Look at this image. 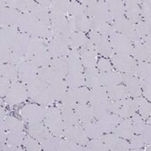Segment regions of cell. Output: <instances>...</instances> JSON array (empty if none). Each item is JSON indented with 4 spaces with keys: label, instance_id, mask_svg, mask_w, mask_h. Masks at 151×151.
Wrapping results in <instances>:
<instances>
[{
    "label": "cell",
    "instance_id": "1",
    "mask_svg": "<svg viewBox=\"0 0 151 151\" xmlns=\"http://www.w3.org/2000/svg\"><path fill=\"white\" fill-rule=\"evenodd\" d=\"M18 27L21 32L29 36L45 40L53 38L51 26L40 20L33 13H22Z\"/></svg>",
    "mask_w": 151,
    "mask_h": 151
},
{
    "label": "cell",
    "instance_id": "2",
    "mask_svg": "<svg viewBox=\"0 0 151 151\" xmlns=\"http://www.w3.org/2000/svg\"><path fill=\"white\" fill-rule=\"evenodd\" d=\"M29 98L40 106H47L53 103L49 93L48 85L41 81L39 78L27 83Z\"/></svg>",
    "mask_w": 151,
    "mask_h": 151
},
{
    "label": "cell",
    "instance_id": "3",
    "mask_svg": "<svg viewBox=\"0 0 151 151\" xmlns=\"http://www.w3.org/2000/svg\"><path fill=\"white\" fill-rule=\"evenodd\" d=\"M45 124L48 127L49 131L54 136L61 137L63 136L65 124L62 117L61 110L56 107H49L47 110Z\"/></svg>",
    "mask_w": 151,
    "mask_h": 151
},
{
    "label": "cell",
    "instance_id": "4",
    "mask_svg": "<svg viewBox=\"0 0 151 151\" xmlns=\"http://www.w3.org/2000/svg\"><path fill=\"white\" fill-rule=\"evenodd\" d=\"M111 58L112 64L116 70L125 74L136 75L138 63L137 60H135L132 55L114 53Z\"/></svg>",
    "mask_w": 151,
    "mask_h": 151
},
{
    "label": "cell",
    "instance_id": "5",
    "mask_svg": "<svg viewBox=\"0 0 151 151\" xmlns=\"http://www.w3.org/2000/svg\"><path fill=\"white\" fill-rule=\"evenodd\" d=\"M47 110V108L44 106L29 104L22 107L21 110V115L24 122L29 124H39L45 119Z\"/></svg>",
    "mask_w": 151,
    "mask_h": 151
},
{
    "label": "cell",
    "instance_id": "6",
    "mask_svg": "<svg viewBox=\"0 0 151 151\" xmlns=\"http://www.w3.org/2000/svg\"><path fill=\"white\" fill-rule=\"evenodd\" d=\"M110 112L123 118H130L136 113V108L132 99L110 101Z\"/></svg>",
    "mask_w": 151,
    "mask_h": 151
},
{
    "label": "cell",
    "instance_id": "7",
    "mask_svg": "<svg viewBox=\"0 0 151 151\" xmlns=\"http://www.w3.org/2000/svg\"><path fill=\"white\" fill-rule=\"evenodd\" d=\"M109 41L114 53L132 55L133 45L132 40L127 37L118 32H114L109 37Z\"/></svg>",
    "mask_w": 151,
    "mask_h": 151
},
{
    "label": "cell",
    "instance_id": "8",
    "mask_svg": "<svg viewBox=\"0 0 151 151\" xmlns=\"http://www.w3.org/2000/svg\"><path fill=\"white\" fill-rule=\"evenodd\" d=\"M81 64L86 68L96 67L98 63V50L91 40H88L79 50Z\"/></svg>",
    "mask_w": 151,
    "mask_h": 151
},
{
    "label": "cell",
    "instance_id": "9",
    "mask_svg": "<svg viewBox=\"0 0 151 151\" xmlns=\"http://www.w3.org/2000/svg\"><path fill=\"white\" fill-rule=\"evenodd\" d=\"M5 98L6 102L9 105H16L25 101L29 98L27 86L19 82L13 83Z\"/></svg>",
    "mask_w": 151,
    "mask_h": 151
},
{
    "label": "cell",
    "instance_id": "10",
    "mask_svg": "<svg viewBox=\"0 0 151 151\" xmlns=\"http://www.w3.org/2000/svg\"><path fill=\"white\" fill-rule=\"evenodd\" d=\"M18 77L23 82H29L38 78L39 67L32 61L22 60L18 65Z\"/></svg>",
    "mask_w": 151,
    "mask_h": 151
},
{
    "label": "cell",
    "instance_id": "11",
    "mask_svg": "<svg viewBox=\"0 0 151 151\" xmlns=\"http://www.w3.org/2000/svg\"><path fill=\"white\" fill-rule=\"evenodd\" d=\"M151 24L150 22L144 20L139 21L138 23L134 24V32L132 39L133 43H147L150 44L151 40Z\"/></svg>",
    "mask_w": 151,
    "mask_h": 151
},
{
    "label": "cell",
    "instance_id": "12",
    "mask_svg": "<svg viewBox=\"0 0 151 151\" xmlns=\"http://www.w3.org/2000/svg\"><path fill=\"white\" fill-rule=\"evenodd\" d=\"M63 136L80 145V146H85L87 144V142L88 141V138L86 136L83 127L81 124H76V125H67L65 126L64 132H63Z\"/></svg>",
    "mask_w": 151,
    "mask_h": 151
},
{
    "label": "cell",
    "instance_id": "13",
    "mask_svg": "<svg viewBox=\"0 0 151 151\" xmlns=\"http://www.w3.org/2000/svg\"><path fill=\"white\" fill-rule=\"evenodd\" d=\"M102 140L107 150H114V151H124L130 150L131 145L126 139L120 138L114 133H106L101 137Z\"/></svg>",
    "mask_w": 151,
    "mask_h": 151
},
{
    "label": "cell",
    "instance_id": "14",
    "mask_svg": "<svg viewBox=\"0 0 151 151\" xmlns=\"http://www.w3.org/2000/svg\"><path fill=\"white\" fill-rule=\"evenodd\" d=\"M89 39L91 42L96 47L98 52L101 53L103 55L106 57H111L114 53L111 47L109 39L104 35H101L97 32H91L89 33Z\"/></svg>",
    "mask_w": 151,
    "mask_h": 151
},
{
    "label": "cell",
    "instance_id": "15",
    "mask_svg": "<svg viewBox=\"0 0 151 151\" xmlns=\"http://www.w3.org/2000/svg\"><path fill=\"white\" fill-rule=\"evenodd\" d=\"M29 39H31V36L26 33H23V32L18 33L14 39L13 43L11 45L12 53L18 58H21L23 60L28 50Z\"/></svg>",
    "mask_w": 151,
    "mask_h": 151
},
{
    "label": "cell",
    "instance_id": "16",
    "mask_svg": "<svg viewBox=\"0 0 151 151\" xmlns=\"http://www.w3.org/2000/svg\"><path fill=\"white\" fill-rule=\"evenodd\" d=\"M123 119L124 118L121 117L120 115L110 112L108 114H106L97 118V123L99 125L102 132L108 133V132H112V131L117 126V124Z\"/></svg>",
    "mask_w": 151,
    "mask_h": 151
},
{
    "label": "cell",
    "instance_id": "17",
    "mask_svg": "<svg viewBox=\"0 0 151 151\" xmlns=\"http://www.w3.org/2000/svg\"><path fill=\"white\" fill-rule=\"evenodd\" d=\"M22 13L17 9L1 6V26H18Z\"/></svg>",
    "mask_w": 151,
    "mask_h": 151
},
{
    "label": "cell",
    "instance_id": "18",
    "mask_svg": "<svg viewBox=\"0 0 151 151\" xmlns=\"http://www.w3.org/2000/svg\"><path fill=\"white\" fill-rule=\"evenodd\" d=\"M18 29V26H1V35H0L1 52L11 50V45L13 43V40L19 33Z\"/></svg>",
    "mask_w": 151,
    "mask_h": 151
},
{
    "label": "cell",
    "instance_id": "19",
    "mask_svg": "<svg viewBox=\"0 0 151 151\" xmlns=\"http://www.w3.org/2000/svg\"><path fill=\"white\" fill-rule=\"evenodd\" d=\"M112 26L115 32L122 34L132 40L134 32V24H132L125 16L114 19Z\"/></svg>",
    "mask_w": 151,
    "mask_h": 151
},
{
    "label": "cell",
    "instance_id": "20",
    "mask_svg": "<svg viewBox=\"0 0 151 151\" xmlns=\"http://www.w3.org/2000/svg\"><path fill=\"white\" fill-rule=\"evenodd\" d=\"M68 24L73 32H85L90 29V19L85 14L70 17Z\"/></svg>",
    "mask_w": 151,
    "mask_h": 151
},
{
    "label": "cell",
    "instance_id": "21",
    "mask_svg": "<svg viewBox=\"0 0 151 151\" xmlns=\"http://www.w3.org/2000/svg\"><path fill=\"white\" fill-rule=\"evenodd\" d=\"M122 78H123V82L125 83V86L129 91V95L131 97L138 98L142 96L140 82L136 75L122 73Z\"/></svg>",
    "mask_w": 151,
    "mask_h": 151
},
{
    "label": "cell",
    "instance_id": "22",
    "mask_svg": "<svg viewBox=\"0 0 151 151\" xmlns=\"http://www.w3.org/2000/svg\"><path fill=\"white\" fill-rule=\"evenodd\" d=\"M47 47L48 54L52 59L66 56L70 52V49L67 45L60 42L55 39H51L48 41Z\"/></svg>",
    "mask_w": 151,
    "mask_h": 151
},
{
    "label": "cell",
    "instance_id": "23",
    "mask_svg": "<svg viewBox=\"0 0 151 151\" xmlns=\"http://www.w3.org/2000/svg\"><path fill=\"white\" fill-rule=\"evenodd\" d=\"M28 134L33 137L34 139H38L39 141H41L46 139L52 138L54 135L49 131L48 127L41 123L34 124H29L27 129Z\"/></svg>",
    "mask_w": 151,
    "mask_h": 151
},
{
    "label": "cell",
    "instance_id": "24",
    "mask_svg": "<svg viewBox=\"0 0 151 151\" xmlns=\"http://www.w3.org/2000/svg\"><path fill=\"white\" fill-rule=\"evenodd\" d=\"M125 5V17L132 23L136 24L142 20L139 1L135 0H128L124 2Z\"/></svg>",
    "mask_w": 151,
    "mask_h": 151
},
{
    "label": "cell",
    "instance_id": "25",
    "mask_svg": "<svg viewBox=\"0 0 151 151\" xmlns=\"http://www.w3.org/2000/svg\"><path fill=\"white\" fill-rule=\"evenodd\" d=\"M38 78L41 81H43L44 83H46L47 85L54 84V83H56V82H60V81H65L64 78H62L50 66H46V67L39 68Z\"/></svg>",
    "mask_w": 151,
    "mask_h": 151
},
{
    "label": "cell",
    "instance_id": "26",
    "mask_svg": "<svg viewBox=\"0 0 151 151\" xmlns=\"http://www.w3.org/2000/svg\"><path fill=\"white\" fill-rule=\"evenodd\" d=\"M114 134L116 136L123 138L124 139H131V138L135 134L132 125V119L126 118L123 119L121 122L117 124V126L112 131Z\"/></svg>",
    "mask_w": 151,
    "mask_h": 151
},
{
    "label": "cell",
    "instance_id": "27",
    "mask_svg": "<svg viewBox=\"0 0 151 151\" xmlns=\"http://www.w3.org/2000/svg\"><path fill=\"white\" fill-rule=\"evenodd\" d=\"M73 108L80 119V122L82 124L95 121L96 118L94 116L91 105H88L87 103H77Z\"/></svg>",
    "mask_w": 151,
    "mask_h": 151
},
{
    "label": "cell",
    "instance_id": "28",
    "mask_svg": "<svg viewBox=\"0 0 151 151\" xmlns=\"http://www.w3.org/2000/svg\"><path fill=\"white\" fill-rule=\"evenodd\" d=\"M68 59V74L82 73V64L80 52L78 49H71L67 55Z\"/></svg>",
    "mask_w": 151,
    "mask_h": 151
},
{
    "label": "cell",
    "instance_id": "29",
    "mask_svg": "<svg viewBox=\"0 0 151 151\" xmlns=\"http://www.w3.org/2000/svg\"><path fill=\"white\" fill-rule=\"evenodd\" d=\"M90 29H91V32L104 35L108 39L112 34L115 32L112 24L94 18L90 19Z\"/></svg>",
    "mask_w": 151,
    "mask_h": 151
},
{
    "label": "cell",
    "instance_id": "30",
    "mask_svg": "<svg viewBox=\"0 0 151 151\" xmlns=\"http://www.w3.org/2000/svg\"><path fill=\"white\" fill-rule=\"evenodd\" d=\"M84 77H85V83L86 86L88 88H93L96 87L102 86L101 77H100V72L96 67H88L85 69L84 72Z\"/></svg>",
    "mask_w": 151,
    "mask_h": 151
},
{
    "label": "cell",
    "instance_id": "31",
    "mask_svg": "<svg viewBox=\"0 0 151 151\" xmlns=\"http://www.w3.org/2000/svg\"><path fill=\"white\" fill-rule=\"evenodd\" d=\"M150 44L147 43H134L132 47V56L135 60L144 62H150L151 52Z\"/></svg>",
    "mask_w": 151,
    "mask_h": 151
},
{
    "label": "cell",
    "instance_id": "32",
    "mask_svg": "<svg viewBox=\"0 0 151 151\" xmlns=\"http://www.w3.org/2000/svg\"><path fill=\"white\" fill-rule=\"evenodd\" d=\"M67 90H68V86L65 81L48 85V93L53 102L61 101Z\"/></svg>",
    "mask_w": 151,
    "mask_h": 151
},
{
    "label": "cell",
    "instance_id": "33",
    "mask_svg": "<svg viewBox=\"0 0 151 151\" xmlns=\"http://www.w3.org/2000/svg\"><path fill=\"white\" fill-rule=\"evenodd\" d=\"M106 92L108 96V100L110 101H115L120 99H124L130 97L129 91L125 85L119 84L111 88H106Z\"/></svg>",
    "mask_w": 151,
    "mask_h": 151
},
{
    "label": "cell",
    "instance_id": "34",
    "mask_svg": "<svg viewBox=\"0 0 151 151\" xmlns=\"http://www.w3.org/2000/svg\"><path fill=\"white\" fill-rule=\"evenodd\" d=\"M108 100V96L106 92V88L103 86L96 87L93 88H90L89 90V99L88 103L94 106Z\"/></svg>",
    "mask_w": 151,
    "mask_h": 151
},
{
    "label": "cell",
    "instance_id": "35",
    "mask_svg": "<svg viewBox=\"0 0 151 151\" xmlns=\"http://www.w3.org/2000/svg\"><path fill=\"white\" fill-rule=\"evenodd\" d=\"M100 77H101L102 86L105 88H111L123 82L122 73L117 72H113V71L106 72V73L100 72Z\"/></svg>",
    "mask_w": 151,
    "mask_h": 151
},
{
    "label": "cell",
    "instance_id": "36",
    "mask_svg": "<svg viewBox=\"0 0 151 151\" xmlns=\"http://www.w3.org/2000/svg\"><path fill=\"white\" fill-rule=\"evenodd\" d=\"M51 60L52 58L50 57L48 54L47 47V46H45L41 47L31 59H29V61L33 62L39 68H41V67L49 66Z\"/></svg>",
    "mask_w": 151,
    "mask_h": 151
},
{
    "label": "cell",
    "instance_id": "37",
    "mask_svg": "<svg viewBox=\"0 0 151 151\" xmlns=\"http://www.w3.org/2000/svg\"><path fill=\"white\" fill-rule=\"evenodd\" d=\"M106 4L114 20L125 16V5L124 1H121V0H107V1H106Z\"/></svg>",
    "mask_w": 151,
    "mask_h": 151
},
{
    "label": "cell",
    "instance_id": "38",
    "mask_svg": "<svg viewBox=\"0 0 151 151\" xmlns=\"http://www.w3.org/2000/svg\"><path fill=\"white\" fill-rule=\"evenodd\" d=\"M51 68H53L60 76L64 78L65 80L66 76L68 75V59L67 55L63 56V57H59V58H55L52 59L50 62Z\"/></svg>",
    "mask_w": 151,
    "mask_h": 151
},
{
    "label": "cell",
    "instance_id": "39",
    "mask_svg": "<svg viewBox=\"0 0 151 151\" xmlns=\"http://www.w3.org/2000/svg\"><path fill=\"white\" fill-rule=\"evenodd\" d=\"M133 103L136 108V112L139 111V114L141 116L142 119L144 120H147L150 117V114H151V106H150V103L147 101V99L143 98L142 96L138 97V98H134L133 99Z\"/></svg>",
    "mask_w": 151,
    "mask_h": 151
},
{
    "label": "cell",
    "instance_id": "40",
    "mask_svg": "<svg viewBox=\"0 0 151 151\" xmlns=\"http://www.w3.org/2000/svg\"><path fill=\"white\" fill-rule=\"evenodd\" d=\"M47 45V44L45 39H40V38L31 36L28 50H27V53H26L23 60H28V61H29V59H31L41 47H43Z\"/></svg>",
    "mask_w": 151,
    "mask_h": 151
},
{
    "label": "cell",
    "instance_id": "41",
    "mask_svg": "<svg viewBox=\"0 0 151 151\" xmlns=\"http://www.w3.org/2000/svg\"><path fill=\"white\" fill-rule=\"evenodd\" d=\"M65 126L76 125L80 124V119L73 107H60Z\"/></svg>",
    "mask_w": 151,
    "mask_h": 151
},
{
    "label": "cell",
    "instance_id": "42",
    "mask_svg": "<svg viewBox=\"0 0 151 151\" xmlns=\"http://www.w3.org/2000/svg\"><path fill=\"white\" fill-rule=\"evenodd\" d=\"M82 127H83V130H84L86 136L90 139H99L102 137L103 132H102L99 125L98 124V123L95 122V121H93V122L82 124Z\"/></svg>",
    "mask_w": 151,
    "mask_h": 151
},
{
    "label": "cell",
    "instance_id": "43",
    "mask_svg": "<svg viewBox=\"0 0 151 151\" xmlns=\"http://www.w3.org/2000/svg\"><path fill=\"white\" fill-rule=\"evenodd\" d=\"M0 72H1V76L6 77L11 81L16 82L19 79V77H18V65L1 63Z\"/></svg>",
    "mask_w": 151,
    "mask_h": 151
},
{
    "label": "cell",
    "instance_id": "44",
    "mask_svg": "<svg viewBox=\"0 0 151 151\" xmlns=\"http://www.w3.org/2000/svg\"><path fill=\"white\" fill-rule=\"evenodd\" d=\"M139 81H150L151 80V67L149 62L140 61L137 65V73Z\"/></svg>",
    "mask_w": 151,
    "mask_h": 151
},
{
    "label": "cell",
    "instance_id": "45",
    "mask_svg": "<svg viewBox=\"0 0 151 151\" xmlns=\"http://www.w3.org/2000/svg\"><path fill=\"white\" fill-rule=\"evenodd\" d=\"M61 137L53 136L52 138L43 139L40 142V147L43 150L47 151H60V142Z\"/></svg>",
    "mask_w": 151,
    "mask_h": 151
},
{
    "label": "cell",
    "instance_id": "46",
    "mask_svg": "<svg viewBox=\"0 0 151 151\" xmlns=\"http://www.w3.org/2000/svg\"><path fill=\"white\" fill-rule=\"evenodd\" d=\"M24 136L25 135L23 134L22 130L8 131V132L6 133L7 144L14 146V147H20L22 144H23Z\"/></svg>",
    "mask_w": 151,
    "mask_h": 151
},
{
    "label": "cell",
    "instance_id": "47",
    "mask_svg": "<svg viewBox=\"0 0 151 151\" xmlns=\"http://www.w3.org/2000/svg\"><path fill=\"white\" fill-rule=\"evenodd\" d=\"M69 88H75L79 87H82L86 85L85 77L83 73H76V74H68L65 80Z\"/></svg>",
    "mask_w": 151,
    "mask_h": 151
},
{
    "label": "cell",
    "instance_id": "48",
    "mask_svg": "<svg viewBox=\"0 0 151 151\" xmlns=\"http://www.w3.org/2000/svg\"><path fill=\"white\" fill-rule=\"evenodd\" d=\"M88 39L83 32H74L70 39V47L71 49H78L81 48Z\"/></svg>",
    "mask_w": 151,
    "mask_h": 151
},
{
    "label": "cell",
    "instance_id": "49",
    "mask_svg": "<svg viewBox=\"0 0 151 151\" xmlns=\"http://www.w3.org/2000/svg\"><path fill=\"white\" fill-rule=\"evenodd\" d=\"M76 98L77 103H88L89 99V88L88 87H79L72 88Z\"/></svg>",
    "mask_w": 151,
    "mask_h": 151
},
{
    "label": "cell",
    "instance_id": "50",
    "mask_svg": "<svg viewBox=\"0 0 151 151\" xmlns=\"http://www.w3.org/2000/svg\"><path fill=\"white\" fill-rule=\"evenodd\" d=\"M83 150H88V151H103V150H107L104 141L102 140L101 138L99 139H93L91 140H88L85 146H83Z\"/></svg>",
    "mask_w": 151,
    "mask_h": 151
},
{
    "label": "cell",
    "instance_id": "51",
    "mask_svg": "<svg viewBox=\"0 0 151 151\" xmlns=\"http://www.w3.org/2000/svg\"><path fill=\"white\" fill-rule=\"evenodd\" d=\"M67 14L70 17L85 14V6L75 1H69L67 5Z\"/></svg>",
    "mask_w": 151,
    "mask_h": 151
},
{
    "label": "cell",
    "instance_id": "52",
    "mask_svg": "<svg viewBox=\"0 0 151 151\" xmlns=\"http://www.w3.org/2000/svg\"><path fill=\"white\" fill-rule=\"evenodd\" d=\"M5 125L6 129L7 131H17V130H22L23 124L20 120H18L15 117L13 116H6L5 119Z\"/></svg>",
    "mask_w": 151,
    "mask_h": 151
},
{
    "label": "cell",
    "instance_id": "53",
    "mask_svg": "<svg viewBox=\"0 0 151 151\" xmlns=\"http://www.w3.org/2000/svg\"><path fill=\"white\" fill-rule=\"evenodd\" d=\"M92 110L96 119L99 118V116L110 113V100L92 106Z\"/></svg>",
    "mask_w": 151,
    "mask_h": 151
},
{
    "label": "cell",
    "instance_id": "54",
    "mask_svg": "<svg viewBox=\"0 0 151 151\" xmlns=\"http://www.w3.org/2000/svg\"><path fill=\"white\" fill-rule=\"evenodd\" d=\"M23 146L27 150L31 151H38L40 150V142L32 137L31 135H25L24 136V140H23Z\"/></svg>",
    "mask_w": 151,
    "mask_h": 151
},
{
    "label": "cell",
    "instance_id": "55",
    "mask_svg": "<svg viewBox=\"0 0 151 151\" xmlns=\"http://www.w3.org/2000/svg\"><path fill=\"white\" fill-rule=\"evenodd\" d=\"M61 103L62 105L60 106V107H74V106L77 104L76 98L72 88H69L65 92V96L61 100Z\"/></svg>",
    "mask_w": 151,
    "mask_h": 151
},
{
    "label": "cell",
    "instance_id": "56",
    "mask_svg": "<svg viewBox=\"0 0 151 151\" xmlns=\"http://www.w3.org/2000/svg\"><path fill=\"white\" fill-rule=\"evenodd\" d=\"M132 129L134 133L136 134H140L142 130L144 129L146 124L144 122V120L141 118V116L135 113L132 116Z\"/></svg>",
    "mask_w": 151,
    "mask_h": 151
},
{
    "label": "cell",
    "instance_id": "57",
    "mask_svg": "<svg viewBox=\"0 0 151 151\" xmlns=\"http://www.w3.org/2000/svg\"><path fill=\"white\" fill-rule=\"evenodd\" d=\"M83 150V147L80 146L67 139H61L60 142V151H80Z\"/></svg>",
    "mask_w": 151,
    "mask_h": 151
},
{
    "label": "cell",
    "instance_id": "58",
    "mask_svg": "<svg viewBox=\"0 0 151 151\" xmlns=\"http://www.w3.org/2000/svg\"><path fill=\"white\" fill-rule=\"evenodd\" d=\"M139 7H140V13L142 20L150 22L151 19V6L150 1H139Z\"/></svg>",
    "mask_w": 151,
    "mask_h": 151
},
{
    "label": "cell",
    "instance_id": "59",
    "mask_svg": "<svg viewBox=\"0 0 151 151\" xmlns=\"http://www.w3.org/2000/svg\"><path fill=\"white\" fill-rule=\"evenodd\" d=\"M11 85V81L9 79L5 76H1V78H0V94H1L2 98L7 95Z\"/></svg>",
    "mask_w": 151,
    "mask_h": 151
},
{
    "label": "cell",
    "instance_id": "60",
    "mask_svg": "<svg viewBox=\"0 0 151 151\" xmlns=\"http://www.w3.org/2000/svg\"><path fill=\"white\" fill-rule=\"evenodd\" d=\"M130 140V145H131V148L132 149H139L140 147H143L145 146V143L143 142V139L140 136V134H136L133 135Z\"/></svg>",
    "mask_w": 151,
    "mask_h": 151
},
{
    "label": "cell",
    "instance_id": "61",
    "mask_svg": "<svg viewBox=\"0 0 151 151\" xmlns=\"http://www.w3.org/2000/svg\"><path fill=\"white\" fill-rule=\"evenodd\" d=\"M97 68L101 73L110 72V71H112V64L110 63L109 60L105 59V58H101L97 63Z\"/></svg>",
    "mask_w": 151,
    "mask_h": 151
},
{
    "label": "cell",
    "instance_id": "62",
    "mask_svg": "<svg viewBox=\"0 0 151 151\" xmlns=\"http://www.w3.org/2000/svg\"><path fill=\"white\" fill-rule=\"evenodd\" d=\"M139 82L142 94L144 95L145 99H147L149 101L151 99V81H139Z\"/></svg>",
    "mask_w": 151,
    "mask_h": 151
},
{
    "label": "cell",
    "instance_id": "63",
    "mask_svg": "<svg viewBox=\"0 0 151 151\" xmlns=\"http://www.w3.org/2000/svg\"><path fill=\"white\" fill-rule=\"evenodd\" d=\"M150 124L145 125L144 129L142 130L140 136L143 139V142L145 143V145H149L151 142V134H150Z\"/></svg>",
    "mask_w": 151,
    "mask_h": 151
}]
</instances>
